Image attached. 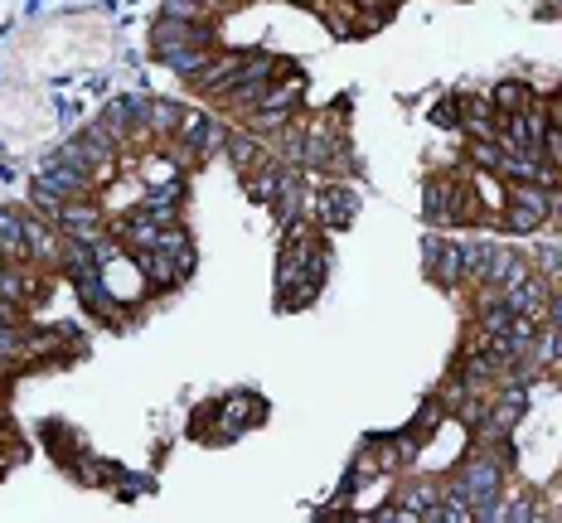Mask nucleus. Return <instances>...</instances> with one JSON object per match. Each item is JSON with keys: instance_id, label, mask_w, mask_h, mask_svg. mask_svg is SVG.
<instances>
[{"instance_id": "obj_1", "label": "nucleus", "mask_w": 562, "mask_h": 523, "mask_svg": "<svg viewBox=\"0 0 562 523\" xmlns=\"http://www.w3.org/2000/svg\"><path fill=\"white\" fill-rule=\"evenodd\" d=\"M548 214H553V194L543 185H509V214H504V223L514 233H533Z\"/></svg>"}, {"instance_id": "obj_2", "label": "nucleus", "mask_w": 562, "mask_h": 523, "mask_svg": "<svg viewBox=\"0 0 562 523\" xmlns=\"http://www.w3.org/2000/svg\"><path fill=\"white\" fill-rule=\"evenodd\" d=\"M359 214V199H354V189L344 185H330L320 189V199H315V218L325 223V228H349Z\"/></svg>"}, {"instance_id": "obj_3", "label": "nucleus", "mask_w": 562, "mask_h": 523, "mask_svg": "<svg viewBox=\"0 0 562 523\" xmlns=\"http://www.w3.org/2000/svg\"><path fill=\"white\" fill-rule=\"evenodd\" d=\"M156 54L165 49H185V44H209V25H199V20H170V15H160L156 20Z\"/></svg>"}, {"instance_id": "obj_4", "label": "nucleus", "mask_w": 562, "mask_h": 523, "mask_svg": "<svg viewBox=\"0 0 562 523\" xmlns=\"http://www.w3.org/2000/svg\"><path fill=\"white\" fill-rule=\"evenodd\" d=\"M25 257L30 262H49V267H63V238L54 223H34L25 218Z\"/></svg>"}, {"instance_id": "obj_5", "label": "nucleus", "mask_w": 562, "mask_h": 523, "mask_svg": "<svg viewBox=\"0 0 562 523\" xmlns=\"http://www.w3.org/2000/svg\"><path fill=\"white\" fill-rule=\"evenodd\" d=\"M39 185H49L54 194H63V199H78V194H88V170L83 165H68V160H49V170L39 175Z\"/></svg>"}, {"instance_id": "obj_6", "label": "nucleus", "mask_w": 562, "mask_h": 523, "mask_svg": "<svg viewBox=\"0 0 562 523\" xmlns=\"http://www.w3.org/2000/svg\"><path fill=\"white\" fill-rule=\"evenodd\" d=\"M78 291H83V306L93 310V315H102V320H117V315H122V296L97 277V272L78 277Z\"/></svg>"}, {"instance_id": "obj_7", "label": "nucleus", "mask_w": 562, "mask_h": 523, "mask_svg": "<svg viewBox=\"0 0 562 523\" xmlns=\"http://www.w3.org/2000/svg\"><path fill=\"white\" fill-rule=\"evenodd\" d=\"M238 68H243V54H214V59L204 63V73L194 78V88H204V93H228L233 78H238Z\"/></svg>"}, {"instance_id": "obj_8", "label": "nucleus", "mask_w": 562, "mask_h": 523, "mask_svg": "<svg viewBox=\"0 0 562 523\" xmlns=\"http://www.w3.org/2000/svg\"><path fill=\"white\" fill-rule=\"evenodd\" d=\"M427 267L441 286H461V243H427Z\"/></svg>"}, {"instance_id": "obj_9", "label": "nucleus", "mask_w": 562, "mask_h": 523, "mask_svg": "<svg viewBox=\"0 0 562 523\" xmlns=\"http://www.w3.org/2000/svg\"><path fill=\"white\" fill-rule=\"evenodd\" d=\"M301 88H306L301 78H286V83H267L252 112H277V117H286V112H296V102H301Z\"/></svg>"}, {"instance_id": "obj_10", "label": "nucleus", "mask_w": 562, "mask_h": 523, "mask_svg": "<svg viewBox=\"0 0 562 523\" xmlns=\"http://www.w3.org/2000/svg\"><path fill=\"white\" fill-rule=\"evenodd\" d=\"M97 209L93 204H78V199H68L63 204V214H59V228H63V238H93L97 233Z\"/></svg>"}, {"instance_id": "obj_11", "label": "nucleus", "mask_w": 562, "mask_h": 523, "mask_svg": "<svg viewBox=\"0 0 562 523\" xmlns=\"http://www.w3.org/2000/svg\"><path fill=\"white\" fill-rule=\"evenodd\" d=\"M160 59L170 63V68H175L180 78H189V83H194V78L204 73V63L214 59V49H209V44H185V49H165Z\"/></svg>"}, {"instance_id": "obj_12", "label": "nucleus", "mask_w": 562, "mask_h": 523, "mask_svg": "<svg viewBox=\"0 0 562 523\" xmlns=\"http://www.w3.org/2000/svg\"><path fill=\"white\" fill-rule=\"evenodd\" d=\"M427 218L432 223H456V180H432L427 185Z\"/></svg>"}, {"instance_id": "obj_13", "label": "nucleus", "mask_w": 562, "mask_h": 523, "mask_svg": "<svg viewBox=\"0 0 562 523\" xmlns=\"http://www.w3.org/2000/svg\"><path fill=\"white\" fill-rule=\"evenodd\" d=\"M495 243H461V281H490Z\"/></svg>"}, {"instance_id": "obj_14", "label": "nucleus", "mask_w": 562, "mask_h": 523, "mask_svg": "<svg viewBox=\"0 0 562 523\" xmlns=\"http://www.w3.org/2000/svg\"><path fill=\"white\" fill-rule=\"evenodd\" d=\"M228 155H233L243 170H267V160H272V155L262 151L257 136H228Z\"/></svg>"}, {"instance_id": "obj_15", "label": "nucleus", "mask_w": 562, "mask_h": 523, "mask_svg": "<svg viewBox=\"0 0 562 523\" xmlns=\"http://www.w3.org/2000/svg\"><path fill=\"white\" fill-rule=\"evenodd\" d=\"M495 107H500V112H509V117H514V112H529V107H533V88H529V83H519V78H509V83H500V88H495Z\"/></svg>"}, {"instance_id": "obj_16", "label": "nucleus", "mask_w": 562, "mask_h": 523, "mask_svg": "<svg viewBox=\"0 0 562 523\" xmlns=\"http://www.w3.org/2000/svg\"><path fill=\"white\" fill-rule=\"evenodd\" d=\"M160 247H165V252L175 257V267H180L185 277L194 272V243H189L185 228H165V233H160Z\"/></svg>"}, {"instance_id": "obj_17", "label": "nucleus", "mask_w": 562, "mask_h": 523, "mask_svg": "<svg viewBox=\"0 0 562 523\" xmlns=\"http://www.w3.org/2000/svg\"><path fill=\"white\" fill-rule=\"evenodd\" d=\"M0 252L5 257H25V218L0 214Z\"/></svg>"}, {"instance_id": "obj_18", "label": "nucleus", "mask_w": 562, "mask_h": 523, "mask_svg": "<svg viewBox=\"0 0 562 523\" xmlns=\"http://www.w3.org/2000/svg\"><path fill=\"white\" fill-rule=\"evenodd\" d=\"M262 412H267V407H262V402L252 398V393H238V398H233L228 407H223L228 427H238V422H262Z\"/></svg>"}, {"instance_id": "obj_19", "label": "nucleus", "mask_w": 562, "mask_h": 523, "mask_svg": "<svg viewBox=\"0 0 562 523\" xmlns=\"http://www.w3.org/2000/svg\"><path fill=\"white\" fill-rule=\"evenodd\" d=\"M180 117H185V112H180L175 102H151V117H146V126H151V131H160V136H175V131H180Z\"/></svg>"}, {"instance_id": "obj_20", "label": "nucleus", "mask_w": 562, "mask_h": 523, "mask_svg": "<svg viewBox=\"0 0 562 523\" xmlns=\"http://www.w3.org/2000/svg\"><path fill=\"white\" fill-rule=\"evenodd\" d=\"M214 5L209 0H165V10L160 15H170V20H199L204 25V15H209Z\"/></svg>"}, {"instance_id": "obj_21", "label": "nucleus", "mask_w": 562, "mask_h": 523, "mask_svg": "<svg viewBox=\"0 0 562 523\" xmlns=\"http://www.w3.org/2000/svg\"><path fill=\"white\" fill-rule=\"evenodd\" d=\"M34 204H39V214L49 218V223H59V214H63V204H68V199L54 194L49 185H34Z\"/></svg>"}, {"instance_id": "obj_22", "label": "nucleus", "mask_w": 562, "mask_h": 523, "mask_svg": "<svg viewBox=\"0 0 562 523\" xmlns=\"http://www.w3.org/2000/svg\"><path fill=\"white\" fill-rule=\"evenodd\" d=\"M432 122H441V126H461V102H456V97H441L437 107H432Z\"/></svg>"}, {"instance_id": "obj_23", "label": "nucleus", "mask_w": 562, "mask_h": 523, "mask_svg": "<svg viewBox=\"0 0 562 523\" xmlns=\"http://www.w3.org/2000/svg\"><path fill=\"white\" fill-rule=\"evenodd\" d=\"M553 214H558V218H562V199H553Z\"/></svg>"}, {"instance_id": "obj_24", "label": "nucleus", "mask_w": 562, "mask_h": 523, "mask_svg": "<svg viewBox=\"0 0 562 523\" xmlns=\"http://www.w3.org/2000/svg\"><path fill=\"white\" fill-rule=\"evenodd\" d=\"M0 257H5V252H0Z\"/></svg>"}]
</instances>
